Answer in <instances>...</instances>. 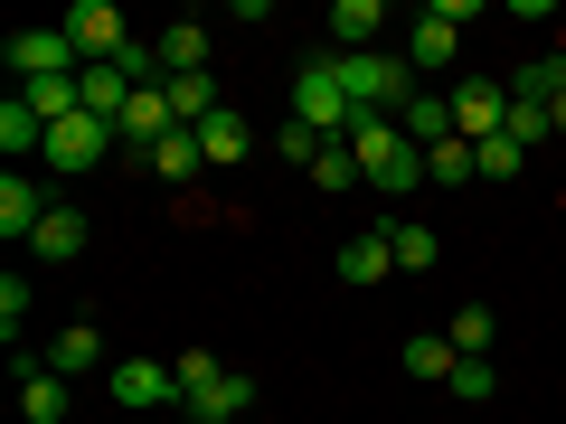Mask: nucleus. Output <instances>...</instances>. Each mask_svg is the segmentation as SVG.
<instances>
[{"mask_svg":"<svg viewBox=\"0 0 566 424\" xmlns=\"http://www.w3.org/2000/svg\"><path fill=\"white\" fill-rule=\"evenodd\" d=\"M114 405H180V368H161V359H114Z\"/></svg>","mask_w":566,"mask_h":424,"instance_id":"nucleus-9","label":"nucleus"},{"mask_svg":"<svg viewBox=\"0 0 566 424\" xmlns=\"http://www.w3.org/2000/svg\"><path fill=\"white\" fill-rule=\"evenodd\" d=\"M463 20H472L463 0H434V10H416V29H406V66H416V76H424V66H453Z\"/></svg>","mask_w":566,"mask_h":424,"instance_id":"nucleus-5","label":"nucleus"},{"mask_svg":"<svg viewBox=\"0 0 566 424\" xmlns=\"http://www.w3.org/2000/svg\"><path fill=\"white\" fill-rule=\"evenodd\" d=\"M520 161H528V151H520V141H510V132L472 141V170H482V180H520Z\"/></svg>","mask_w":566,"mask_h":424,"instance_id":"nucleus-32","label":"nucleus"},{"mask_svg":"<svg viewBox=\"0 0 566 424\" xmlns=\"http://www.w3.org/2000/svg\"><path fill=\"white\" fill-rule=\"evenodd\" d=\"M387 245H397V274H424V264H444V236L416 218H387Z\"/></svg>","mask_w":566,"mask_h":424,"instance_id":"nucleus-17","label":"nucleus"},{"mask_svg":"<svg viewBox=\"0 0 566 424\" xmlns=\"http://www.w3.org/2000/svg\"><path fill=\"white\" fill-rule=\"evenodd\" d=\"M0 151H10V161H29V151H48V123H39V114H29V104H20V95L0 104Z\"/></svg>","mask_w":566,"mask_h":424,"instance_id":"nucleus-25","label":"nucleus"},{"mask_svg":"<svg viewBox=\"0 0 566 424\" xmlns=\"http://www.w3.org/2000/svg\"><path fill=\"white\" fill-rule=\"evenodd\" d=\"M95 359H104V330H95V321H76V330H57V340H48V368H57V378H85Z\"/></svg>","mask_w":566,"mask_h":424,"instance_id":"nucleus-20","label":"nucleus"},{"mask_svg":"<svg viewBox=\"0 0 566 424\" xmlns=\"http://www.w3.org/2000/svg\"><path fill=\"white\" fill-rule=\"evenodd\" d=\"M397 132L416 141V151H434V141H453V95H416V104L397 114Z\"/></svg>","mask_w":566,"mask_h":424,"instance_id":"nucleus-15","label":"nucleus"},{"mask_svg":"<svg viewBox=\"0 0 566 424\" xmlns=\"http://www.w3.org/2000/svg\"><path fill=\"white\" fill-rule=\"evenodd\" d=\"M453 132H463V141H491V132H510V85H491V76H463V85H453Z\"/></svg>","mask_w":566,"mask_h":424,"instance_id":"nucleus-8","label":"nucleus"},{"mask_svg":"<svg viewBox=\"0 0 566 424\" xmlns=\"http://www.w3.org/2000/svg\"><path fill=\"white\" fill-rule=\"evenodd\" d=\"M293 123H312L322 141H349L359 104H349V85H340V57H312L303 76H293Z\"/></svg>","mask_w":566,"mask_h":424,"instance_id":"nucleus-2","label":"nucleus"},{"mask_svg":"<svg viewBox=\"0 0 566 424\" xmlns=\"http://www.w3.org/2000/svg\"><path fill=\"white\" fill-rule=\"evenodd\" d=\"M123 141H133V151H151V141H170L180 132V114H170V85H142L133 104H123V123H114Z\"/></svg>","mask_w":566,"mask_h":424,"instance_id":"nucleus-10","label":"nucleus"},{"mask_svg":"<svg viewBox=\"0 0 566 424\" xmlns=\"http://www.w3.org/2000/svg\"><path fill=\"white\" fill-rule=\"evenodd\" d=\"M547 132H557V114H547V104H520V95H510V141H520V151H538Z\"/></svg>","mask_w":566,"mask_h":424,"instance_id":"nucleus-33","label":"nucleus"},{"mask_svg":"<svg viewBox=\"0 0 566 424\" xmlns=\"http://www.w3.org/2000/svg\"><path fill=\"white\" fill-rule=\"evenodd\" d=\"M170 114H180L189 132H199V123L218 114V76H170Z\"/></svg>","mask_w":566,"mask_h":424,"instance_id":"nucleus-29","label":"nucleus"},{"mask_svg":"<svg viewBox=\"0 0 566 424\" xmlns=\"http://www.w3.org/2000/svg\"><path fill=\"white\" fill-rule=\"evenodd\" d=\"M142 161L161 170V180H199V170H208V151H199V132H189V123H180V132H170V141H151Z\"/></svg>","mask_w":566,"mask_h":424,"instance_id":"nucleus-21","label":"nucleus"},{"mask_svg":"<svg viewBox=\"0 0 566 424\" xmlns=\"http://www.w3.org/2000/svg\"><path fill=\"white\" fill-rule=\"evenodd\" d=\"M424 180L472 189V180H482V170H472V141H463V132H453V141H434V151H424Z\"/></svg>","mask_w":566,"mask_h":424,"instance_id":"nucleus-28","label":"nucleus"},{"mask_svg":"<svg viewBox=\"0 0 566 424\" xmlns=\"http://www.w3.org/2000/svg\"><path fill=\"white\" fill-rule=\"evenodd\" d=\"M20 415L29 424H66V378L48 359H20Z\"/></svg>","mask_w":566,"mask_h":424,"instance_id":"nucleus-12","label":"nucleus"},{"mask_svg":"<svg viewBox=\"0 0 566 424\" xmlns=\"http://www.w3.org/2000/svg\"><path fill=\"white\" fill-rule=\"evenodd\" d=\"M170 368H180V405H199L208 386L227 378V359H218V349H180V359H170Z\"/></svg>","mask_w":566,"mask_h":424,"instance_id":"nucleus-30","label":"nucleus"},{"mask_svg":"<svg viewBox=\"0 0 566 424\" xmlns=\"http://www.w3.org/2000/svg\"><path fill=\"white\" fill-rule=\"evenodd\" d=\"M387 274H397V245H387V226H368V236L340 245V283H349V293H368V283H387Z\"/></svg>","mask_w":566,"mask_h":424,"instance_id":"nucleus-11","label":"nucleus"},{"mask_svg":"<svg viewBox=\"0 0 566 424\" xmlns=\"http://www.w3.org/2000/svg\"><path fill=\"white\" fill-rule=\"evenodd\" d=\"M29 255L76 264V255H85V218H76V208H48V218H39V236H29Z\"/></svg>","mask_w":566,"mask_h":424,"instance_id":"nucleus-16","label":"nucleus"},{"mask_svg":"<svg viewBox=\"0 0 566 424\" xmlns=\"http://www.w3.org/2000/svg\"><path fill=\"white\" fill-rule=\"evenodd\" d=\"M245 405H255V378H237V368H227V378H218V386H208V396H199V405H189V424H237V415H245Z\"/></svg>","mask_w":566,"mask_h":424,"instance_id":"nucleus-19","label":"nucleus"},{"mask_svg":"<svg viewBox=\"0 0 566 424\" xmlns=\"http://www.w3.org/2000/svg\"><path fill=\"white\" fill-rule=\"evenodd\" d=\"M0 321H10V330L29 321V283H20V274H0Z\"/></svg>","mask_w":566,"mask_h":424,"instance_id":"nucleus-36","label":"nucleus"},{"mask_svg":"<svg viewBox=\"0 0 566 424\" xmlns=\"http://www.w3.org/2000/svg\"><path fill=\"white\" fill-rule=\"evenodd\" d=\"M444 396H453V405H482V396H491V359H463V368L444 378Z\"/></svg>","mask_w":566,"mask_h":424,"instance_id":"nucleus-34","label":"nucleus"},{"mask_svg":"<svg viewBox=\"0 0 566 424\" xmlns=\"http://www.w3.org/2000/svg\"><path fill=\"white\" fill-rule=\"evenodd\" d=\"M303 180H322V199L331 189H359V151H349V141H322V161H312Z\"/></svg>","mask_w":566,"mask_h":424,"instance_id":"nucleus-31","label":"nucleus"},{"mask_svg":"<svg viewBox=\"0 0 566 424\" xmlns=\"http://www.w3.org/2000/svg\"><path fill=\"white\" fill-rule=\"evenodd\" d=\"M453 368H463V359H453V340H444V330H416V340H406V378H424V386H444Z\"/></svg>","mask_w":566,"mask_h":424,"instance_id":"nucleus-23","label":"nucleus"},{"mask_svg":"<svg viewBox=\"0 0 566 424\" xmlns=\"http://www.w3.org/2000/svg\"><path fill=\"white\" fill-rule=\"evenodd\" d=\"M199 151H208V170H227V161H245V151H255V141H245V114H227V104H218V114L199 123Z\"/></svg>","mask_w":566,"mask_h":424,"instance_id":"nucleus-18","label":"nucleus"},{"mask_svg":"<svg viewBox=\"0 0 566 424\" xmlns=\"http://www.w3.org/2000/svg\"><path fill=\"white\" fill-rule=\"evenodd\" d=\"M161 76H208V29H199V20H180V29L161 39Z\"/></svg>","mask_w":566,"mask_h":424,"instance_id":"nucleus-24","label":"nucleus"},{"mask_svg":"<svg viewBox=\"0 0 566 424\" xmlns=\"http://www.w3.org/2000/svg\"><path fill=\"white\" fill-rule=\"evenodd\" d=\"M274 151H283L293 170H312V161H322V132H312V123H283V132H274Z\"/></svg>","mask_w":566,"mask_h":424,"instance_id":"nucleus-35","label":"nucleus"},{"mask_svg":"<svg viewBox=\"0 0 566 424\" xmlns=\"http://www.w3.org/2000/svg\"><path fill=\"white\" fill-rule=\"evenodd\" d=\"M340 85H349V104L359 114H387V104H416V66L406 57H378V47H359V57H340Z\"/></svg>","mask_w":566,"mask_h":424,"instance_id":"nucleus-3","label":"nucleus"},{"mask_svg":"<svg viewBox=\"0 0 566 424\" xmlns=\"http://www.w3.org/2000/svg\"><path fill=\"white\" fill-rule=\"evenodd\" d=\"M444 340H453V359H482V349L501 340V321H491L482 303H463V311H453V321H444Z\"/></svg>","mask_w":566,"mask_h":424,"instance_id":"nucleus-26","label":"nucleus"},{"mask_svg":"<svg viewBox=\"0 0 566 424\" xmlns=\"http://www.w3.org/2000/svg\"><path fill=\"white\" fill-rule=\"evenodd\" d=\"M510 95H520V104H547V114H557V104H566V47H557V57H538L520 85H510Z\"/></svg>","mask_w":566,"mask_h":424,"instance_id":"nucleus-27","label":"nucleus"},{"mask_svg":"<svg viewBox=\"0 0 566 424\" xmlns=\"http://www.w3.org/2000/svg\"><path fill=\"white\" fill-rule=\"evenodd\" d=\"M57 29L76 39V57H85V66H114L123 47H133V29H123V10H114V0H76V10H66Z\"/></svg>","mask_w":566,"mask_h":424,"instance_id":"nucleus-4","label":"nucleus"},{"mask_svg":"<svg viewBox=\"0 0 566 424\" xmlns=\"http://www.w3.org/2000/svg\"><path fill=\"white\" fill-rule=\"evenodd\" d=\"M76 95H85V114H95V123H123V104H133L142 85L123 76V66H85V76H76Z\"/></svg>","mask_w":566,"mask_h":424,"instance_id":"nucleus-14","label":"nucleus"},{"mask_svg":"<svg viewBox=\"0 0 566 424\" xmlns=\"http://www.w3.org/2000/svg\"><path fill=\"white\" fill-rule=\"evenodd\" d=\"M10 66H20V85H39V76H85V57H76L66 29H20V39H10Z\"/></svg>","mask_w":566,"mask_h":424,"instance_id":"nucleus-7","label":"nucleus"},{"mask_svg":"<svg viewBox=\"0 0 566 424\" xmlns=\"http://www.w3.org/2000/svg\"><path fill=\"white\" fill-rule=\"evenodd\" d=\"M349 151H359V180H378L387 199L424 189V151L397 132V114H359V123H349Z\"/></svg>","mask_w":566,"mask_h":424,"instance_id":"nucleus-1","label":"nucleus"},{"mask_svg":"<svg viewBox=\"0 0 566 424\" xmlns=\"http://www.w3.org/2000/svg\"><path fill=\"white\" fill-rule=\"evenodd\" d=\"M378 29H387V10H378V0H340V10H331V39H340V57H359V47L378 39Z\"/></svg>","mask_w":566,"mask_h":424,"instance_id":"nucleus-22","label":"nucleus"},{"mask_svg":"<svg viewBox=\"0 0 566 424\" xmlns=\"http://www.w3.org/2000/svg\"><path fill=\"white\" fill-rule=\"evenodd\" d=\"M39 218H48V189L10 170V180H0V236H10V245H20V236H39Z\"/></svg>","mask_w":566,"mask_h":424,"instance_id":"nucleus-13","label":"nucleus"},{"mask_svg":"<svg viewBox=\"0 0 566 424\" xmlns=\"http://www.w3.org/2000/svg\"><path fill=\"white\" fill-rule=\"evenodd\" d=\"M114 123H95V114H76V123H57V132H48V151H39V161L48 170H66V180H85V170H95L104 161V151H114Z\"/></svg>","mask_w":566,"mask_h":424,"instance_id":"nucleus-6","label":"nucleus"}]
</instances>
